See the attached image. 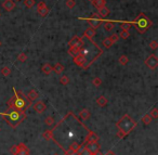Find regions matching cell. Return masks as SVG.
Masks as SVG:
<instances>
[{"instance_id":"cell-8","label":"cell","mask_w":158,"mask_h":155,"mask_svg":"<svg viewBox=\"0 0 158 155\" xmlns=\"http://www.w3.org/2000/svg\"><path fill=\"white\" fill-rule=\"evenodd\" d=\"M96 35V29L92 28V27H88L86 30H84V33H83V36L86 37V38H88L89 40L92 41V44H94V41H93V38L95 37ZM95 45V44H94Z\"/></svg>"},{"instance_id":"cell-24","label":"cell","mask_w":158,"mask_h":155,"mask_svg":"<svg viewBox=\"0 0 158 155\" xmlns=\"http://www.w3.org/2000/svg\"><path fill=\"white\" fill-rule=\"evenodd\" d=\"M42 138L46 141H50L51 139H53V131L52 130H46L42 134Z\"/></svg>"},{"instance_id":"cell-50","label":"cell","mask_w":158,"mask_h":155,"mask_svg":"<svg viewBox=\"0 0 158 155\" xmlns=\"http://www.w3.org/2000/svg\"><path fill=\"white\" fill-rule=\"evenodd\" d=\"M16 1H21V0H16Z\"/></svg>"},{"instance_id":"cell-17","label":"cell","mask_w":158,"mask_h":155,"mask_svg":"<svg viewBox=\"0 0 158 155\" xmlns=\"http://www.w3.org/2000/svg\"><path fill=\"white\" fill-rule=\"evenodd\" d=\"M38 97H39V93H38L37 90H35V89L29 90V92L27 93V98H28L30 101H35V100H37Z\"/></svg>"},{"instance_id":"cell-5","label":"cell","mask_w":158,"mask_h":155,"mask_svg":"<svg viewBox=\"0 0 158 155\" xmlns=\"http://www.w3.org/2000/svg\"><path fill=\"white\" fill-rule=\"evenodd\" d=\"M145 64H146V66H147L148 69L155 71V69H157V66H158L157 55H156V54H150L148 57H146Z\"/></svg>"},{"instance_id":"cell-32","label":"cell","mask_w":158,"mask_h":155,"mask_svg":"<svg viewBox=\"0 0 158 155\" xmlns=\"http://www.w3.org/2000/svg\"><path fill=\"white\" fill-rule=\"evenodd\" d=\"M119 63H120L121 65H127L128 64V62H129V59H128V57L127 55H121L120 57H119Z\"/></svg>"},{"instance_id":"cell-21","label":"cell","mask_w":158,"mask_h":155,"mask_svg":"<svg viewBox=\"0 0 158 155\" xmlns=\"http://www.w3.org/2000/svg\"><path fill=\"white\" fill-rule=\"evenodd\" d=\"M41 71L45 75H49V74L52 72V66H51L50 63H45V64L41 66Z\"/></svg>"},{"instance_id":"cell-10","label":"cell","mask_w":158,"mask_h":155,"mask_svg":"<svg viewBox=\"0 0 158 155\" xmlns=\"http://www.w3.org/2000/svg\"><path fill=\"white\" fill-rule=\"evenodd\" d=\"M33 107H34V111H35L36 113L41 114V113H43L45 110H46V104L42 102V101H37V102L33 103Z\"/></svg>"},{"instance_id":"cell-1","label":"cell","mask_w":158,"mask_h":155,"mask_svg":"<svg viewBox=\"0 0 158 155\" xmlns=\"http://www.w3.org/2000/svg\"><path fill=\"white\" fill-rule=\"evenodd\" d=\"M116 126L117 128L119 129L118 132H117V136H118L119 138H124V137H126L129 132H131V131L135 128L137 122H135L130 115L125 114L117 122Z\"/></svg>"},{"instance_id":"cell-4","label":"cell","mask_w":158,"mask_h":155,"mask_svg":"<svg viewBox=\"0 0 158 155\" xmlns=\"http://www.w3.org/2000/svg\"><path fill=\"white\" fill-rule=\"evenodd\" d=\"M152 24H153L152 21L146 17L145 14H143V13H140L137 17V19L133 21V23H132L134 28L137 29L140 34L145 33L146 30L152 26Z\"/></svg>"},{"instance_id":"cell-34","label":"cell","mask_w":158,"mask_h":155,"mask_svg":"<svg viewBox=\"0 0 158 155\" xmlns=\"http://www.w3.org/2000/svg\"><path fill=\"white\" fill-rule=\"evenodd\" d=\"M17 61L20 62H26L27 61V54L24 52H21L19 54V57H17Z\"/></svg>"},{"instance_id":"cell-48","label":"cell","mask_w":158,"mask_h":155,"mask_svg":"<svg viewBox=\"0 0 158 155\" xmlns=\"http://www.w3.org/2000/svg\"><path fill=\"white\" fill-rule=\"evenodd\" d=\"M53 155H58V154H56V153H55V154H53Z\"/></svg>"},{"instance_id":"cell-40","label":"cell","mask_w":158,"mask_h":155,"mask_svg":"<svg viewBox=\"0 0 158 155\" xmlns=\"http://www.w3.org/2000/svg\"><path fill=\"white\" fill-rule=\"evenodd\" d=\"M157 47H158V42H157L156 39H154V40H152L150 42V49L156 50V49H157Z\"/></svg>"},{"instance_id":"cell-43","label":"cell","mask_w":158,"mask_h":155,"mask_svg":"<svg viewBox=\"0 0 158 155\" xmlns=\"http://www.w3.org/2000/svg\"><path fill=\"white\" fill-rule=\"evenodd\" d=\"M64 153H65V155H78V153L76 151H71V150H68V149L66 151H64Z\"/></svg>"},{"instance_id":"cell-35","label":"cell","mask_w":158,"mask_h":155,"mask_svg":"<svg viewBox=\"0 0 158 155\" xmlns=\"http://www.w3.org/2000/svg\"><path fill=\"white\" fill-rule=\"evenodd\" d=\"M92 85L94 87H100L102 85V79L99 77H95L93 78V80H92Z\"/></svg>"},{"instance_id":"cell-7","label":"cell","mask_w":158,"mask_h":155,"mask_svg":"<svg viewBox=\"0 0 158 155\" xmlns=\"http://www.w3.org/2000/svg\"><path fill=\"white\" fill-rule=\"evenodd\" d=\"M49 8L47 7V4L43 2V1H40L39 3H38V7H37V12L41 15L42 17H47L48 14H49Z\"/></svg>"},{"instance_id":"cell-19","label":"cell","mask_w":158,"mask_h":155,"mask_svg":"<svg viewBox=\"0 0 158 155\" xmlns=\"http://www.w3.org/2000/svg\"><path fill=\"white\" fill-rule=\"evenodd\" d=\"M90 116H91V113H90V111L87 110V109H83V110L80 111V113H79V117L82 119H88L90 118Z\"/></svg>"},{"instance_id":"cell-26","label":"cell","mask_w":158,"mask_h":155,"mask_svg":"<svg viewBox=\"0 0 158 155\" xmlns=\"http://www.w3.org/2000/svg\"><path fill=\"white\" fill-rule=\"evenodd\" d=\"M120 27L121 30H129L132 27V23H130V22H121Z\"/></svg>"},{"instance_id":"cell-39","label":"cell","mask_w":158,"mask_h":155,"mask_svg":"<svg viewBox=\"0 0 158 155\" xmlns=\"http://www.w3.org/2000/svg\"><path fill=\"white\" fill-rule=\"evenodd\" d=\"M78 147H79V143L76 142V141H74L73 143H71V144H69V147H68V150H71V151H76Z\"/></svg>"},{"instance_id":"cell-49","label":"cell","mask_w":158,"mask_h":155,"mask_svg":"<svg viewBox=\"0 0 158 155\" xmlns=\"http://www.w3.org/2000/svg\"><path fill=\"white\" fill-rule=\"evenodd\" d=\"M0 131H1V127H0Z\"/></svg>"},{"instance_id":"cell-6","label":"cell","mask_w":158,"mask_h":155,"mask_svg":"<svg viewBox=\"0 0 158 155\" xmlns=\"http://www.w3.org/2000/svg\"><path fill=\"white\" fill-rule=\"evenodd\" d=\"M88 23L90 24V27H92V28H99V26H100L101 24H102V19H101L100 17H99V14H96V13H94V14H92V17H90V19H88Z\"/></svg>"},{"instance_id":"cell-52","label":"cell","mask_w":158,"mask_h":155,"mask_svg":"<svg viewBox=\"0 0 158 155\" xmlns=\"http://www.w3.org/2000/svg\"><path fill=\"white\" fill-rule=\"evenodd\" d=\"M0 15H1V14H0Z\"/></svg>"},{"instance_id":"cell-41","label":"cell","mask_w":158,"mask_h":155,"mask_svg":"<svg viewBox=\"0 0 158 155\" xmlns=\"http://www.w3.org/2000/svg\"><path fill=\"white\" fill-rule=\"evenodd\" d=\"M150 117H152V118H157V117H158L157 107H154L153 110L150 111Z\"/></svg>"},{"instance_id":"cell-30","label":"cell","mask_w":158,"mask_h":155,"mask_svg":"<svg viewBox=\"0 0 158 155\" xmlns=\"http://www.w3.org/2000/svg\"><path fill=\"white\" fill-rule=\"evenodd\" d=\"M1 74L3 75V76H9L10 74H11V69H10V67L9 66H3L2 69H1Z\"/></svg>"},{"instance_id":"cell-16","label":"cell","mask_w":158,"mask_h":155,"mask_svg":"<svg viewBox=\"0 0 158 155\" xmlns=\"http://www.w3.org/2000/svg\"><path fill=\"white\" fill-rule=\"evenodd\" d=\"M68 53H69V55H71L73 57H75L81 53V48H79V47H69Z\"/></svg>"},{"instance_id":"cell-25","label":"cell","mask_w":158,"mask_h":155,"mask_svg":"<svg viewBox=\"0 0 158 155\" xmlns=\"http://www.w3.org/2000/svg\"><path fill=\"white\" fill-rule=\"evenodd\" d=\"M102 45H103V47L104 48H106V49H109L111 47H112L114 44H113V41L111 40V38L108 37V38H105L104 40L102 41Z\"/></svg>"},{"instance_id":"cell-11","label":"cell","mask_w":158,"mask_h":155,"mask_svg":"<svg viewBox=\"0 0 158 155\" xmlns=\"http://www.w3.org/2000/svg\"><path fill=\"white\" fill-rule=\"evenodd\" d=\"M99 139H100V137L96 135L95 132H93V131H89L88 136L86 137V139H84V142H86V143L99 142Z\"/></svg>"},{"instance_id":"cell-31","label":"cell","mask_w":158,"mask_h":155,"mask_svg":"<svg viewBox=\"0 0 158 155\" xmlns=\"http://www.w3.org/2000/svg\"><path fill=\"white\" fill-rule=\"evenodd\" d=\"M54 122H55V120H54V118L52 116H48V117L45 118V124H46L47 126H52Z\"/></svg>"},{"instance_id":"cell-36","label":"cell","mask_w":158,"mask_h":155,"mask_svg":"<svg viewBox=\"0 0 158 155\" xmlns=\"http://www.w3.org/2000/svg\"><path fill=\"white\" fill-rule=\"evenodd\" d=\"M35 0H24V4H25L27 8H33L34 6H35Z\"/></svg>"},{"instance_id":"cell-14","label":"cell","mask_w":158,"mask_h":155,"mask_svg":"<svg viewBox=\"0 0 158 155\" xmlns=\"http://www.w3.org/2000/svg\"><path fill=\"white\" fill-rule=\"evenodd\" d=\"M17 147H19V152H17L16 155H30L29 149L27 147L26 144L20 143V144H17Z\"/></svg>"},{"instance_id":"cell-18","label":"cell","mask_w":158,"mask_h":155,"mask_svg":"<svg viewBox=\"0 0 158 155\" xmlns=\"http://www.w3.org/2000/svg\"><path fill=\"white\" fill-rule=\"evenodd\" d=\"M64 69H64V66H63L61 63H56V64L52 67V72H54L55 74H58V75H60V74H62L63 72H64Z\"/></svg>"},{"instance_id":"cell-23","label":"cell","mask_w":158,"mask_h":155,"mask_svg":"<svg viewBox=\"0 0 158 155\" xmlns=\"http://www.w3.org/2000/svg\"><path fill=\"white\" fill-rule=\"evenodd\" d=\"M91 1V3L95 7L96 9H100L102 8V7H104L105 6V0H90Z\"/></svg>"},{"instance_id":"cell-13","label":"cell","mask_w":158,"mask_h":155,"mask_svg":"<svg viewBox=\"0 0 158 155\" xmlns=\"http://www.w3.org/2000/svg\"><path fill=\"white\" fill-rule=\"evenodd\" d=\"M15 2L13 0H4L2 2V8L5 10V11H12L13 9L15 8Z\"/></svg>"},{"instance_id":"cell-28","label":"cell","mask_w":158,"mask_h":155,"mask_svg":"<svg viewBox=\"0 0 158 155\" xmlns=\"http://www.w3.org/2000/svg\"><path fill=\"white\" fill-rule=\"evenodd\" d=\"M114 22H111V21H107V22H105L104 23V29L105 30H107V32H111L113 28H114Z\"/></svg>"},{"instance_id":"cell-3","label":"cell","mask_w":158,"mask_h":155,"mask_svg":"<svg viewBox=\"0 0 158 155\" xmlns=\"http://www.w3.org/2000/svg\"><path fill=\"white\" fill-rule=\"evenodd\" d=\"M32 105H33V101H30L27 98V95H24L22 91H17L14 89V95H13V107L14 109L26 113V111Z\"/></svg>"},{"instance_id":"cell-12","label":"cell","mask_w":158,"mask_h":155,"mask_svg":"<svg viewBox=\"0 0 158 155\" xmlns=\"http://www.w3.org/2000/svg\"><path fill=\"white\" fill-rule=\"evenodd\" d=\"M68 45L69 47H79V48H81L83 45V40L78 36H75L73 37V39H71V41L68 42Z\"/></svg>"},{"instance_id":"cell-45","label":"cell","mask_w":158,"mask_h":155,"mask_svg":"<svg viewBox=\"0 0 158 155\" xmlns=\"http://www.w3.org/2000/svg\"><path fill=\"white\" fill-rule=\"evenodd\" d=\"M84 145H80V144H79V147H77V150H76V152H77V153H78V155L80 154V153H81V152L83 151V150H84Z\"/></svg>"},{"instance_id":"cell-29","label":"cell","mask_w":158,"mask_h":155,"mask_svg":"<svg viewBox=\"0 0 158 155\" xmlns=\"http://www.w3.org/2000/svg\"><path fill=\"white\" fill-rule=\"evenodd\" d=\"M60 84L63 85V86H66L69 84V77L66 76V75H64V76H61L60 77Z\"/></svg>"},{"instance_id":"cell-42","label":"cell","mask_w":158,"mask_h":155,"mask_svg":"<svg viewBox=\"0 0 158 155\" xmlns=\"http://www.w3.org/2000/svg\"><path fill=\"white\" fill-rule=\"evenodd\" d=\"M109 38H111V40L113 41V44H116L117 41L119 40V36H118L117 34H113L112 36L109 37Z\"/></svg>"},{"instance_id":"cell-22","label":"cell","mask_w":158,"mask_h":155,"mask_svg":"<svg viewBox=\"0 0 158 155\" xmlns=\"http://www.w3.org/2000/svg\"><path fill=\"white\" fill-rule=\"evenodd\" d=\"M109 14V9L106 7V6H104V7H102V8L99 9V15L102 17H106Z\"/></svg>"},{"instance_id":"cell-44","label":"cell","mask_w":158,"mask_h":155,"mask_svg":"<svg viewBox=\"0 0 158 155\" xmlns=\"http://www.w3.org/2000/svg\"><path fill=\"white\" fill-rule=\"evenodd\" d=\"M79 155H92V153L89 151V150H88L87 147H84V150H83V151L81 152V153H80Z\"/></svg>"},{"instance_id":"cell-27","label":"cell","mask_w":158,"mask_h":155,"mask_svg":"<svg viewBox=\"0 0 158 155\" xmlns=\"http://www.w3.org/2000/svg\"><path fill=\"white\" fill-rule=\"evenodd\" d=\"M152 120H153V118L150 117V114H145L143 117H142V122H143L144 125H150V122H152Z\"/></svg>"},{"instance_id":"cell-37","label":"cell","mask_w":158,"mask_h":155,"mask_svg":"<svg viewBox=\"0 0 158 155\" xmlns=\"http://www.w3.org/2000/svg\"><path fill=\"white\" fill-rule=\"evenodd\" d=\"M17 152H19V147H17V144H14L12 147H10V153L12 155H16Z\"/></svg>"},{"instance_id":"cell-38","label":"cell","mask_w":158,"mask_h":155,"mask_svg":"<svg viewBox=\"0 0 158 155\" xmlns=\"http://www.w3.org/2000/svg\"><path fill=\"white\" fill-rule=\"evenodd\" d=\"M66 6L69 9H73L76 7V0H66Z\"/></svg>"},{"instance_id":"cell-46","label":"cell","mask_w":158,"mask_h":155,"mask_svg":"<svg viewBox=\"0 0 158 155\" xmlns=\"http://www.w3.org/2000/svg\"><path fill=\"white\" fill-rule=\"evenodd\" d=\"M92 155H103V154H102L100 151H98V152H95V153H92Z\"/></svg>"},{"instance_id":"cell-33","label":"cell","mask_w":158,"mask_h":155,"mask_svg":"<svg viewBox=\"0 0 158 155\" xmlns=\"http://www.w3.org/2000/svg\"><path fill=\"white\" fill-rule=\"evenodd\" d=\"M118 36L121 37L122 39H125V40H126V39H128V38H129V37H130V33H129V30H121L120 34H119Z\"/></svg>"},{"instance_id":"cell-47","label":"cell","mask_w":158,"mask_h":155,"mask_svg":"<svg viewBox=\"0 0 158 155\" xmlns=\"http://www.w3.org/2000/svg\"><path fill=\"white\" fill-rule=\"evenodd\" d=\"M107 155H115V154H114V153H113V152H108V153H107Z\"/></svg>"},{"instance_id":"cell-15","label":"cell","mask_w":158,"mask_h":155,"mask_svg":"<svg viewBox=\"0 0 158 155\" xmlns=\"http://www.w3.org/2000/svg\"><path fill=\"white\" fill-rule=\"evenodd\" d=\"M91 152V153H95V152L100 151V144L99 142H90V143H87V147H86Z\"/></svg>"},{"instance_id":"cell-9","label":"cell","mask_w":158,"mask_h":155,"mask_svg":"<svg viewBox=\"0 0 158 155\" xmlns=\"http://www.w3.org/2000/svg\"><path fill=\"white\" fill-rule=\"evenodd\" d=\"M86 62H87V59H86V55L82 54V53H80L79 55L74 57V63H75L77 66H80V67H83L84 64H86Z\"/></svg>"},{"instance_id":"cell-20","label":"cell","mask_w":158,"mask_h":155,"mask_svg":"<svg viewBox=\"0 0 158 155\" xmlns=\"http://www.w3.org/2000/svg\"><path fill=\"white\" fill-rule=\"evenodd\" d=\"M107 103H108L107 99L105 98L104 95H101L100 98L96 99V104H98L99 106H101V107H104V106H106V105H107Z\"/></svg>"},{"instance_id":"cell-51","label":"cell","mask_w":158,"mask_h":155,"mask_svg":"<svg viewBox=\"0 0 158 155\" xmlns=\"http://www.w3.org/2000/svg\"><path fill=\"white\" fill-rule=\"evenodd\" d=\"M0 46H1V42H0Z\"/></svg>"},{"instance_id":"cell-2","label":"cell","mask_w":158,"mask_h":155,"mask_svg":"<svg viewBox=\"0 0 158 155\" xmlns=\"http://www.w3.org/2000/svg\"><path fill=\"white\" fill-rule=\"evenodd\" d=\"M2 117L12 128H16L26 118V114L24 112L17 111L14 107H8V110L2 113Z\"/></svg>"}]
</instances>
